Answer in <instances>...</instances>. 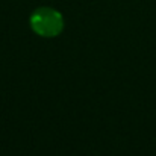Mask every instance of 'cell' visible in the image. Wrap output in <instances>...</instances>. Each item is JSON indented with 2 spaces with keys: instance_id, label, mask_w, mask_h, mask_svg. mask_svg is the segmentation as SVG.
Masks as SVG:
<instances>
[{
  "instance_id": "cell-1",
  "label": "cell",
  "mask_w": 156,
  "mask_h": 156,
  "mask_svg": "<svg viewBox=\"0 0 156 156\" xmlns=\"http://www.w3.org/2000/svg\"><path fill=\"white\" fill-rule=\"evenodd\" d=\"M32 30L44 38H53L64 29L62 15L53 8H40L30 15Z\"/></svg>"
}]
</instances>
